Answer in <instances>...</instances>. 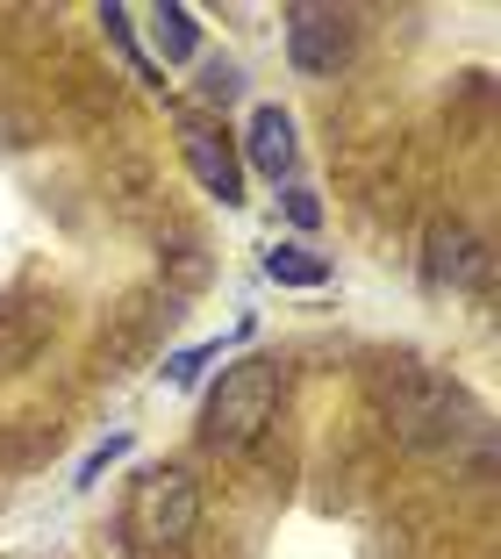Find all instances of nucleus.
Returning a JSON list of instances; mask_svg holds the SVG:
<instances>
[{"label":"nucleus","mask_w":501,"mask_h":559,"mask_svg":"<svg viewBox=\"0 0 501 559\" xmlns=\"http://www.w3.org/2000/svg\"><path fill=\"white\" fill-rule=\"evenodd\" d=\"M380 402H387L394 438L416 444V452H458L466 438H480V409L466 402V388L430 373V366H416V359H402L380 380Z\"/></svg>","instance_id":"1"},{"label":"nucleus","mask_w":501,"mask_h":559,"mask_svg":"<svg viewBox=\"0 0 501 559\" xmlns=\"http://www.w3.org/2000/svg\"><path fill=\"white\" fill-rule=\"evenodd\" d=\"M279 395H287V380H279V359H237L223 366V380L208 388V409H201V444L215 452H243V444H259L279 416Z\"/></svg>","instance_id":"2"},{"label":"nucleus","mask_w":501,"mask_h":559,"mask_svg":"<svg viewBox=\"0 0 501 559\" xmlns=\"http://www.w3.org/2000/svg\"><path fill=\"white\" fill-rule=\"evenodd\" d=\"M122 524H130V538L144 545V552H179L201 524V480L187 474V466H151L130 488V516H122Z\"/></svg>","instance_id":"3"},{"label":"nucleus","mask_w":501,"mask_h":559,"mask_svg":"<svg viewBox=\"0 0 501 559\" xmlns=\"http://www.w3.org/2000/svg\"><path fill=\"white\" fill-rule=\"evenodd\" d=\"M351 58V15L323 8V0H294L287 8V66L301 80H330Z\"/></svg>","instance_id":"4"},{"label":"nucleus","mask_w":501,"mask_h":559,"mask_svg":"<svg viewBox=\"0 0 501 559\" xmlns=\"http://www.w3.org/2000/svg\"><path fill=\"white\" fill-rule=\"evenodd\" d=\"M179 151H187L194 180L208 187L223 209H229V201H243V158H237V136H229L215 116H201V108H179Z\"/></svg>","instance_id":"5"},{"label":"nucleus","mask_w":501,"mask_h":559,"mask_svg":"<svg viewBox=\"0 0 501 559\" xmlns=\"http://www.w3.org/2000/svg\"><path fill=\"white\" fill-rule=\"evenodd\" d=\"M422 273H430L437 287H480L487 280V245L466 230V223H437L430 251H422Z\"/></svg>","instance_id":"6"},{"label":"nucleus","mask_w":501,"mask_h":559,"mask_svg":"<svg viewBox=\"0 0 501 559\" xmlns=\"http://www.w3.org/2000/svg\"><path fill=\"white\" fill-rule=\"evenodd\" d=\"M237 158L251 165V173H265V180H287V173H294V122H287V108H273V100L251 108Z\"/></svg>","instance_id":"7"},{"label":"nucleus","mask_w":501,"mask_h":559,"mask_svg":"<svg viewBox=\"0 0 501 559\" xmlns=\"http://www.w3.org/2000/svg\"><path fill=\"white\" fill-rule=\"evenodd\" d=\"M151 44H158L165 66H187V58H201V22L187 0H158L151 8Z\"/></svg>","instance_id":"8"},{"label":"nucleus","mask_w":501,"mask_h":559,"mask_svg":"<svg viewBox=\"0 0 501 559\" xmlns=\"http://www.w3.org/2000/svg\"><path fill=\"white\" fill-rule=\"evenodd\" d=\"M44 345V316L29 301H0V373H22Z\"/></svg>","instance_id":"9"},{"label":"nucleus","mask_w":501,"mask_h":559,"mask_svg":"<svg viewBox=\"0 0 501 559\" xmlns=\"http://www.w3.org/2000/svg\"><path fill=\"white\" fill-rule=\"evenodd\" d=\"M265 273H273L279 287H323L330 265H323V259H308V251H294V245H279V251H265Z\"/></svg>","instance_id":"10"},{"label":"nucleus","mask_w":501,"mask_h":559,"mask_svg":"<svg viewBox=\"0 0 501 559\" xmlns=\"http://www.w3.org/2000/svg\"><path fill=\"white\" fill-rule=\"evenodd\" d=\"M100 22H108V36H115V44H122V58H130V66H136V80H144V86H158L165 72L151 66L144 50H136V36H130V8H100Z\"/></svg>","instance_id":"11"},{"label":"nucleus","mask_w":501,"mask_h":559,"mask_svg":"<svg viewBox=\"0 0 501 559\" xmlns=\"http://www.w3.org/2000/svg\"><path fill=\"white\" fill-rule=\"evenodd\" d=\"M215 352H223V345H194V352H179V359H165V380H172V388H187V380H201V366H208Z\"/></svg>","instance_id":"12"},{"label":"nucleus","mask_w":501,"mask_h":559,"mask_svg":"<svg viewBox=\"0 0 501 559\" xmlns=\"http://www.w3.org/2000/svg\"><path fill=\"white\" fill-rule=\"evenodd\" d=\"M229 94H237V66H223V58H215V66L201 72V100H215V108H223Z\"/></svg>","instance_id":"13"},{"label":"nucleus","mask_w":501,"mask_h":559,"mask_svg":"<svg viewBox=\"0 0 501 559\" xmlns=\"http://www.w3.org/2000/svg\"><path fill=\"white\" fill-rule=\"evenodd\" d=\"M122 452H130V438H108L100 452H86V466H80V488H86V480H94V474H100L108 460H122Z\"/></svg>","instance_id":"14"},{"label":"nucleus","mask_w":501,"mask_h":559,"mask_svg":"<svg viewBox=\"0 0 501 559\" xmlns=\"http://www.w3.org/2000/svg\"><path fill=\"white\" fill-rule=\"evenodd\" d=\"M287 215H294V223H301V230H308V223H315V215H323V209H315V194H308V187H294V194H287Z\"/></svg>","instance_id":"15"}]
</instances>
